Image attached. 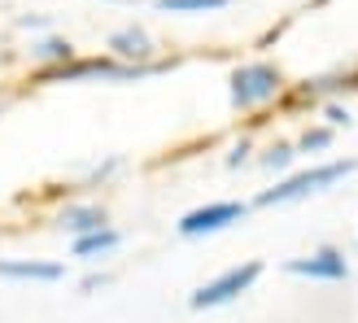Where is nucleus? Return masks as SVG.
<instances>
[{
	"label": "nucleus",
	"instance_id": "nucleus-1",
	"mask_svg": "<svg viewBox=\"0 0 358 323\" xmlns=\"http://www.w3.org/2000/svg\"><path fill=\"white\" fill-rule=\"evenodd\" d=\"M358 171V162H324V166H310V171H297L289 179H280L275 188H266L258 196V206H289V201H301V196H315L332 184H341L345 175Z\"/></svg>",
	"mask_w": 358,
	"mask_h": 323
},
{
	"label": "nucleus",
	"instance_id": "nucleus-2",
	"mask_svg": "<svg viewBox=\"0 0 358 323\" xmlns=\"http://www.w3.org/2000/svg\"><path fill=\"white\" fill-rule=\"evenodd\" d=\"M280 92H284V79H280V70L266 66V62H249L231 75V105H236V110H258V105L275 101Z\"/></svg>",
	"mask_w": 358,
	"mask_h": 323
},
{
	"label": "nucleus",
	"instance_id": "nucleus-3",
	"mask_svg": "<svg viewBox=\"0 0 358 323\" xmlns=\"http://www.w3.org/2000/svg\"><path fill=\"white\" fill-rule=\"evenodd\" d=\"M262 275V262H245V266H231V271L223 275H214L210 284H201L192 297H188V306L192 310H214V306H227V301H236L241 293H249L258 284Z\"/></svg>",
	"mask_w": 358,
	"mask_h": 323
},
{
	"label": "nucleus",
	"instance_id": "nucleus-4",
	"mask_svg": "<svg viewBox=\"0 0 358 323\" xmlns=\"http://www.w3.org/2000/svg\"><path fill=\"white\" fill-rule=\"evenodd\" d=\"M162 62H62L52 70V79H110V83H127V79H149V75H162Z\"/></svg>",
	"mask_w": 358,
	"mask_h": 323
},
{
	"label": "nucleus",
	"instance_id": "nucleus-5",
	"mask_svg": "<svg viewBox=\"0 0 358 323\" xmlns=\"http://www.w3.org/2000/svg\"><path fill=\"white\" fill-rule=\"evenodd\" d=\"M241 219H245V206L241 201H214V206H201V210L184 214V219H179V236H188V241L214 236V231H223V227L241 223Z\"/></svg>",
	"mask_w": 358,
	"mask_h": 323
},
{
	"label": "nucleus",
	"instance_id": "nucleus-6",
	"mask_svg": "<svg viewBox=\"0 0 358 323\" xmlns=\"http://www.w3.org/2000/svg\"><path fill=\"white\" fill-rule=\"evenodd\" d=\"M284 271L301 275V280H350V262H345V254H336V249H319L310 258H293Z\"/></svg>",
	"mask_w": 358,
	"mask_h": 323
},
{
	"label": "nucleus",
	"instance_id": "nucleus-7",
	"mask_svg": "<svg viewBox=\"0 0 358 323\" xmlns=\"http://www.w3.org/2000/svg\"><path fill=\"white\" fill-rule=\"evenodd\" d=\"M110 52L122 62H149L153 57V35L145 27H118L110 35Z\"/></svg>",
	"mask_w": 358,
	"mask_h": 323
},
{
	"label": "nucleus",
	"instance_id": "nucleus-8",
	"mask_svg": "<svg viewBox=\"0 0 358 323\" xmlns=\"http://www.w3.org/2000/svg\"><path fill=\"white\" fill-rule=\"evenodd\" d=\"M0 280L57 284V280H62V266H57V262H31V258H13V262H0Z\"/></svg>",
	"mask_w": 358,
	"mask_h": 323
},
{
	"label": "nucleus",
	"instance_id": "nucleus-9",
	"mask_svg": "<svg viewBox=\"0 0 358 323\" xmlns=\"http://www.w3.org/2000/svg\"><path fill=\"white\" fill-rule=\"evenodd\" d=\"M122 245V236L105 223V227H96V231H83V236H75V258H105V254H114V249Z\"/></svg>",
	"mask_w": 358,
	"mask_h": 323
},
{
	"label": "nucleus",
	"instance_id": "nucleus-10",
	"mask_svg": "<svg viewBox=\"0 0 358 323\" xmlns=\"http://www.w3.org/2000/svg\"><path fill=\"white\" fill-rule=\"evenodd\" d=\"M57 223L70 231V236H83V231L105 227V210H101V206H66Z\"/></svg>",
	"mask_w": 358,
	"mask_h": 323
},
{
	"label": "nucleus",
	"instance_id": "nucleus-11",
	"mask_svg": "<svg viewBox=\"0 0 358 323\" xmlns=\"http://www.w3.org/2000/svg\"><path fill=\"white\" fill-rule=\"evenodd\" d=\"M166 13H210V9H223L227 0H157Z\"/></svg>",
	"mask_w": 358,
	"mask_h": 323
},
{
	"label": "nucleus",
	"instance_id": "nucleus-12",
	"mask_svg": "<svg viewBox=\"0 0 358 323\" xmlns=\"http://www.w3.org/2000/svg\"><path fill=\"white\" fill-rule=\"evenodd\" d=\"M40 57H48V62H70L75 57V48H70L66 40H57V35H48V40H40V44H31Z\"/></svg>",
	"mask_w": 358,
	"mask_h": 323
},
{
	"label": "nucleus",
	"instance_id": "nucleus-13",
	"mask_svg": "<svg viewBox=\"0 0 358 323\" xmlns=\"http://www.w3.org/2000/svg\"><path fill=\"white\" fill-rule=\"evenodd\" d=\"M293 157H297L293 145H275V149H266L262 166H266V171H284V166H293Z\"/></svg>",
	"mask_w": 358,
	"mask_h": 323
},
{
	"label": "nucleus",
	"instance_id": "nucleus-14",
	"mask_svg": "<svg viewBox=\"0 0 358 323\" xmlns=\"http://www.w3.org/2000/svg\"><path fill=\"white\" fill-rule=\"evenodd\" d=\"M328 140H332V131H328V127H319V131H306V136H301V145H297V149H306V153H310V149H324Z\"/></svg>",
	"mask_w": 358,
	"mask_h": 323
},
{
	"label": "nucleus",
	"instance_id": "nucleus-15",
	"mask_svg": "<svg viewBox=\"0 0 358 323\" xmlns=\"http://www.w3.org/2000/svg\"><path fill=\"white\" fill-rule=\"evenodd\" d=\"M328 118H332V127H350V114L341 110V105H328Z\"/></svg>",
	"mask_w": 358,
	"mask_h": 323
},
{
	"label": "nucleus",
	"instance_id": "nucleus-16",
	"mask_svg": "<svg viewBox=\"0 0 358 323\" xmlns=\"http://www.w3.org/2000/svg\"><path fill=\"white\" fill-rule=\"evenodd\" d=\"M245 153H249L245 145H241V149H231V157H227V166H241V162H245Z\"/></svg>",
	"mask_w": 358,
	"mask_h": 323
}]
</instances>
